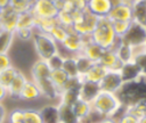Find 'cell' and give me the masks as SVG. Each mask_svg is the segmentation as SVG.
<instances>
[{"label": "cell", "instance_id": "1", "mask_svg": "<svg viewBox=\"0 0 146 123\" xmlns=\"http://www.w3.org/2000/svg\"><path fill=\"white\" fill-rule=\"evenodd\" d=\"M92 109L102 117H116L117 113L125 106L116 93L100 91L91 102Z\"/></svg>", "mask_w": 146, "mask_h": 123}, {"label": "cell", "instance_id": "2", "mask_svg": "<svg viewBox=\"0 0 146 123\" xmlns=\"http://www.w3.org/2000/svg\"><path fill=\"white\" fill-rule=\"evenodd\" d=\"M90 40L102 47L104 50L114 49L120 42V39L116 36L112 26V22L108 19V17L98 18L97 25L90 34Z\"/></svg>", "mask_w": 146, "mask_h": 123}, {"label": "cell", "instance_id": "3", "mask_svg": "<svg viewBox=\"0 0 146 123\" xmlns=\"http://www.w3.org/2000/svg\"><path fill=\"white\" fill-rule=\"evenodd\" d=\"M31 43L33 46V50L36 55V58L39 59L48 60L50 57L58 52V43L48 33L35 30Z\"/></svg>", "mask_w": 146, "mask_h": 123}, {"label": "cell", "instance_id": "4", "mask_svg": "<svg viewBox=\"0 0 146 123\" xmlns=\"http://www.w3.org/2000/svg\"><path fill=\"white\" fill-rule=\"evenodd\" d=\"M72 15H73V25L71 28L82 36H89L97 25L98 17L92 15L87 9L82 11H74L72 13Z\"/></svg>", "mask_w": 146, "mask_h": 123}, {"label": "cell", "instance_id": "5", "mask_svg": "<svg viewBox=\"0 0 146 123\" xmlns=\"http://www.w3.org/2000/svg\"><path fill=\"white\" fill-rule=\"evenodd\" d=\"M120 40L131 46L133 49L143 48V46L146 43V26L132 20L127 33Z\"/></svg>", "mask_w": 146, "mask_h": 123}, {"label": "cell", "instance_id": "6", "mask_svg": "<svg viewBox=\"0 0 146 123\" xmlns=\"http://www.w3.org/2000/svg\"><path fill=\"white\" fill-rule=\"evenodd\" d=\"M90 36V35H89ZM89 36H82L80 34H78L76 32H74L71 27L68 28V34L66 36V39L63 41V43H60V46L72 56H75L78 54H80L84 47V43L89 40Z\"/></svg>", "mask_w": 146, "mask_h": 123}, {"label": "cell", "instance_id": "7", "mask_svg": "<svg viewBox=\"0 0 146 123\" xmlns=\"http://www.w3.org/2000/svg\"><path fill=\"white\" fill-rule=\"evenodd\" d=\"M31 11L36 18H56L59 10L50 0H35Z\"/></svg>", "mask_w": 146, "mask_h": 123}, {"label": "cell", "instance_id": "8", "mask_svg": "<svg viewBox=\"0 0 146 123\" xmlns=\"http://www.w3.org/2000/svg\"><path fill=\"white\" fill-rule=\"evenodd\" d=\"M124 82L120 75L119 71H107L103 80L99 82V87L102 91L112 92V93H119V91L122 89Z\"/></svg>", "mask_w": 146, "mask_h": 123}, {"label": "cell", "instance_id": "9", "mask_svg": "<svg viewBox=\"0 0 146 123\" xmlns=\"http://www.w3.org/2000/svg\"><path fill=\"white\" fill-rule=\"evenodd\" d=\"M114 6L113 0H88L87 10L98 18L107 17Z\"/></svg>", "mask_w": 146, "mask_h": 123}, {"label": "cell", "instance_id": "10", "mask_svg": "<svg viewBox=\"0 0 146 123\" xmlns=\"http://www.w3.org/2000/svg\"><path fill=\"white\" fill-rule=\"evenodd\" d=\"M110 20H121V22H132V7L129 3L119 2L113 6L108 14Z\"/></svg>", "mask_w": 146, "mask_h": 123}, {"label": "cell", "instance_id": "11", "mask_svg": "<svg viewBox=\"0 0 146 123\" xmlns=\"http://www.w3.org/2000/svg\"><path fill=\"white\" fill-rule=\"evenodd\" d=\"M119 72H120V75H121V77H122L124 83L136 82V81H139L143 77L141 68L133 60L122 64L120 69H119Z\"/></svg>", "mask_w": 146, "mask_h": 123}, {"label": "cell", "instance_id": "12", "mask_svg": "<svg viewBox=\"0 0 146 123\" xmlns=\"http://www.w3.org/2000/svg\"><path fill=\"white\" fill-rule=\"evenodd\" d=\"M17 19H18V13H16L11 7H7L1 10L0 23L2 25L3 31L14 33L17 28Z\"/></svg>", "mask_w": 146, "mask_h": 123}, {"label": "cell", "instance_id": "13", "mask_svg": "<svg viewBox=\"0 0 146 123\" xmlns=\"http://www.w3.org/2000/svg\"><path fill=\"white\" fill-rule=\"evenodd\" d=\"M103 67H105L107 71H119L122 63L117 58L116 52L113 49H107L104 50L99 62H98Z\"/></svg>", "mask_w": 146, "mask_h": 123}, {"label": "cell", "instance_id": "14", "mask_svg": "<svg viewBox=\"0 0 146 123\" xmlns=\"http://www.w3.org/2000/svg\"><path fill=\"white\" fill-rule=\"evenodd\" d=\"M100 91L102 90L98 83H92V82L82 80L79 89V96H80V99H83L88 102H92V100L97 97V95Z\"/></svg>", "mask_w": 146, "mask_h": 123}, {"label": "cell", "instance_id": "15", "mask_svg": "<svg viewBox=\"0 0 146 123\" xmlns=\"http://www.w3.org/2000/svg\"><path fill=\"white\" fill-rule=\"evenodd\" d=\"M50 72H51V69H50V67H49L47 60L36 58V59L33 62V64L31 65V69H30L31 80L35 81V80L49 77Z\"/></svg>", "mask_w": 146, "mask_h": 123}, {"label": "cell", "instance_id": "16", "mask_svg": "<svg viewBox=\"0 0 146 123\" xmlns=\"http://www.w3.org/2000/svg\"><path fill=\"white\" fill-rule=\"evenodd\" d=\"M34 82L39 87L42 97H44L47 99H56L59 97V91L57 90V88L54 85V83L51 82V80L49 77L35 80Z\"/></svg>", "mask_w": 146, "mask_h": 123}, {"label": "cell", "instance_id": "17", "mask_svg": "<svg viewBox=\"0 0 146 123\" xmlns=\"http://www.w3.org/2000/svg\"><path fill=\"white\" fill-rule=\"evenodd\" d=\"M41 92H40V89L39 87L36 85V83L29 79L18 97V99L21 100H24V101H33V100H36L39 98H41Z\"/></svg>", "mask_w": 146, "mask_h": 123}, {"label": "cell", "instance_id": "18", "mask_svg": "<svg viewBox=\"0 0 146 123\" xmlns=\"http://www.w3.org/2000/svg\"><path fill=\"white\" fill-rule=\"evenodd\" d=\"M107 69L105 67H103L99 63H95L82 76L81 79L83 81H88V82H92V83H98L103 80V77L105 76Z\"/></svg>", "mask_w": 146, "mask_h": 123}, {"label": "cell", "instance_id": "19", "mask_svg": "<svg viewBox=\"0 0 146 123\" xmlns=\"http://www.w3.org/2000/svg\"><path fill=\"white\" fill-rule=\"evenodd\" d=\"M27 76L22 72V71H18L17 75L15 76V79L13 80V82L10 83V85L8 87L7 91H8V96L11 97V98H16L18 99L26 81H27Z\"/></svg>", "mask_w": 146, "mask_h": 123}, {"label": "cell", "instance_id": "20", "mask_svg": "<svg viewBox=\"0 0 146 123\" xmlns=\"http://www.w3.org/2000/svg\"><path fill=\"white\" fill-rule=\"evenodd\" d=\"M72 109H73V113H74L78 122H82L92 112V106H91V102H88V101L79 98L75 101V104L72 106Z\"/></svg>", "mask_w": 146, "mask_h": 123}, {"label": "cell", "instance_id": "21", "mask_svg": "<svg viewBox=\"0 0 146 123\" xmlns=\"http://www.w3.org/2000/svg\"><path fill=\"white\" fill-rule=\"evenodd\" d=\"M87 58H89L91 62L94 63H98L103 52H104V49L102 47H99L98 44L94 43L91 40H90V36H89V40L84 43V47L81 51Z\"/></svg>", "mask_w": 146, "mask_h": 123}, {"label": "cell", "instance_id": "22", "mask_svg": "<svg viewBox=\"0 0 146 123\" xmlns=\"http://www.w3.org/2000/svg\"><path fill=\"white\" fill-rule=\"evenodd\" d=\"M113 50L116 52L117 58L120 59V62L122 64L132 62L133 58H135V50H133V48L131 46L122 42L121 40H120V42L117 43V46Z\"/></svg>", "mask_w": 146, "mask_h": 123}, {"label": "cell", "instance_id": "23", "mask_svg": "<svg viewBox=\"0 0 146 123\" xmlns=\"http://www.w3.org/2000/svg\"><path fill=\"white\" fill-rule=\"evenodd\" d=\"M42 123H59V113L57 105H46L39 109Z\"/></svg>", "mask_w": 146, "mask_h": 123}, {"label": "cell", "instance_id": "24", "mask_svg": "<svg viewBox=\"0 0 146 123\" xmlns=\"http://www.w3.org/2000/svg\"><path fill=\"white\" fill-rule=\"evenodd\" d=\"M132 7V20L146 25V1L135 0Z\"/></svg>", "mask_w": 146, "mask_h": 123}, {"label": "cell", "instance_id": "25", "mask_svg": "<svg viewBox=\"0 0 146 123\" xmlns=\"http://www.w3.org/2000/svg\"><path fill=\"white\" fill-rule=\"evenodd\" d=\"M49 79L51 80V82L54 83V85L57 88V90L60 93V91L64 89V87L67 83V81H68L70 77H68V75L62 68H58V69H52L50 72Z\"/></svg>", "mask_w": 146, "mask_h": 123}, {"label": "cell", "instance_id": "26", "mask_svg": "<svg viewBox=\"0 0 146 123\" xmlns=\"http://www.w3.org/2000/svg\"><path fill=\"white\" fill-rule=\"evenodd\" d=\"M125 112L133 115L138 120L146 116V99H140L125 106Z\"/></svg>", "mask_w": 146, "mask_h": 123}, {"label": "cell", "instance_id": "27", "mask_svg": "<svg viewBox=\"0 0 146 123\" xmlns=\"http://www.w3.org/2000/svg\"><path fill=\"white\" fill-rule=\"evenodd\" d=\"M80 98L79 96V90L76 89H64L60 91L59 93V104H64L67 106H73L75 104V101Z\"/></svg>", "mask_w": 146, "mask_h": 123}, {"label": "cell", "instance_id": "28", "mask_svg": "<svg viewBox=\"0 0 146 123\" xmlns=\"http://www.w3.org/2000/svg\"><path fill=\"white\" fill-rule=\"evenodd\" d=\"M58 106V113H59V121L63 123H76L78 120L73 113V109L71 106L64 105V104H57Z\"/></svg>", "mask_w": 146, "mask_h": 123}, {"label": "cell", "instance_id": "29", "mask_svg": "<svg viewBox=\"0 0 146 123\" xmlns=\"http://www.w3.org/2000/svg\"><path fill=\"white\" fill-rule=\"evenodd\" d=\"M34 33H35L34 27H21V28H16L14 35H15V40H18L19 42L31 43Z\"/></svg>", "mask_w": 146, "mask_h": 123}, {"label": "cell", "instance_id": "30", "mask_svg": "<svg viewBox=\"0 0 146 123\" xmlns=\"http://www.w3.org/2000/svg\"><path fill=\"white\" fill-rule=\"evenodd\" d=\"M18 71H21V69H18L14 65L10 66V67H8V68H6V69H3V71H1L0 72V83L6 89H8V87L10 85V83L13 82V80L15 79V76L17 75Z\"/></svg>", "mask_w": 146, "mask_h": 123}, {"label": "cell", "instance_id": "31", "mask_svg": "<svg viewBox=\"0 0 146 123\" xmlns=\"http://www.w3.org/2000/svg\"><path fill=\"white\" fill-rule=\"evenodd\" d=\"M62 69L68 75V77H80L78 73V67H76V62H75L74 56L64 58Z\"/></svg>", "mask_w": 146, "mask_h": 123}, {"label": "cell", "instance_id": "32", "mask_svg": "<svg viewBox=\"0 0 146 123\" xmlns=\"http://www.w3.org/2000/svg\"><path fill=\"white\" fill-rule=\"evenodd\" d=\"M15 35L11 32L2 31L0 33V52H9L14 46Z\"/></svg>", "mask_w": 146, "mask_h": 123}, {"label": "cell", "instance_id": "33", "mask_svg": "<svg viewBox=\"0 0 146 123\" xmlns=\"http://www.w3.org/2000/svg\"><path fill=\"white\" fill-rule=\"evenodd\" d=\"M75 58V62H76V67H78V73H79V76L81 77L95 63L91 62L89 58H87L82 52L74 56Z\"/></svg>", "mask_w": 146, "mask_h": 123}, {"label": "cell", "instance_id": "34", "mask_svg": "<svg viewBox=\"0 0 146 123\" xmlns=\"http://www.w3.org/2000/svg\"><path fill=\"white\" fill-rule=\"evenodd\" d=\"M35 25V16L31 10L24 11L18 14V19H17V28L21 27H34Z\"/></svg>", "mask_w": 146, "mask_h": 123}, {"label": "cell", "instance_id": "35", "mask_svg": "<svg viewBox=\"0 0 146 123\" xmlns=\"http://www.w3.org/2000/svg\"><path fill=\"white\" fill-rule=\"evenodd\" d=\"M48 34H49L58 44H60V43H63V41L66 39V36H67V34H68V28H67V27H64V26H62V25H59V24H56V25L48 32Z\"/></svg>", "mask_w": 146, "mask_h": 123}, {"label": "cell", "instance_id": "36", "mask_svg": "<svg viewBox=\"0 0 146 123\" xmlns=\"http://www.w3.org/2000/svg\"><path fill=\"white\" fill-rule=\"evenodd\" d=\"M35 0H14L10 3V7L18 14L29 11L32 9V6Z\"/></svg>", "mask_w": 146, "mask_h": 123}, {"label": "cell", "instance_id": "37", "mask_svg": "<svg viewBox=\"0 0 146 123\" xmlns=\"http://www.w3.org/2000/svg\"><path fill=\"white\" fill-rule=\"evenodd\" d=\"M23 123H42L40 112L33 108H24Z\"/></svg>", "mask_w": 146, "mask_h": 123}, {"label": "cell", "instance_id": "38", "mask_svg": "<svg viewBox=\"0 0 146 123\" xmlns=\"http://www.w3.org/2000/svg\"><path fill=\"white\" fill-rule=\"evenodd\" d=\"M56 19H57V23L59 25L64 26V27L70 28L73 25V15H72V13H68V11H65V10H59Z\"/></svg>", "mask_w": 146, "mask_h": 123}, {"label": "cell", "instance_id": "39", "mask_svg": "<svg viewBox=\"0 0 146 123\" xmlns=\"http://www.w3.org/2000/svg\"><path fill=\"white\" fill-rule=\"evenodd\" d=\"M130 23L131 22H121V20H113L112 22L113 30H114V32H115V34H116V36L119 39H121L127 33V31H128V28L130 26Z\"/></svg>", "mask_w": 146, "mask_h": 123}, {"label": "cell", "instance_id": "40", "mask_svg": "<svg viewBox=\"0 0 146 123\" xmlns=\"http://www.w3.org/2000/svg\"><path fill=\"white\" fill-rule=\"evenodd\" d=\"M23 118H24V108H14L9 113H7L8 123L23 122Z\"/></svg>", "mask_w": 146, "mask_h": 123}, {"label": "cell", "instance_id": "41", "mask_svg": "<svg viewBox=\"0 0 146 123\" xmlns=\"http://www.w3.org/2000/svg\"><path fill=\"white\" fill-rule=\"evenodd\" d=\"M63 62H64V57H62L58 52L56 55H54L52 57H50L47 63L50 67V69H58V68H62V65H63Z\"/></svg>", "mask_w": 146, "mask_h": 123}, {"label": "cell", "instance_id": "42", "mask_svg": "<svg viewBox=\"0 0 146 123\" xmlns=\"http://www.w3.org/2000/svg\"><path fill=\"white\" fill-rule=\"evenodd\" d=\"M13 66V59L9 52H0V72Z\"/></svg>", "mask_w": 146, "mask_h": 123}, {"label": "cell", "instance_id": "43", "mask_svg": "<svg viewBox=\"0 0 146 123\" xmlns=\"http://www.w3.org/2000/svg\"><path fill=\"white\" fill-rule=\"evenodd\" d=\"M116 121H117V123H138L139 122V120L137 117L129 114L128 112H124L122 115H120L116 118Z\"/></svg>", "mask_w": 146, "mask_h": 123}, {"label": "cell", "instance_id": "44", "mask_svg": "<svg viewBox=\"0 0 146 123\" xmlns=\"http://www.w3.org/2000/svg\"><path fill=\"white\" fill-rule=\"evenodd\" d=\"M7 120V110L2 102H0V123H5Z\"/></svg>", "mask_w": 146, "mask_h": 123}, {"label": "cell", "instance_id": "45", "mask_svg": "<svg viewBox=\"0 0 146 123\" xmlns=\"http://www.w3.org/2000/svg\"><path fill=\"white\" fill-rule=\"evenodd\" d=\"M7 97H8V91H7V89L0 83V102H2Z\"/></svg>", "mask_w": 146, "mask_h": 123}, {"label": "cell", "instance_id": "46", "mask_svg": "<svg viewBox=\"0 0 146 123\" xmlns=\"http://www.w3.org/2000/svg\"><path fill=\"white\" fill-rule=\"evenodd\" d=\"M98 123H117V121L114 117H102Z\"/></svg>", "mask_w": 146, "mask_h": 123}, {"label": "cell", "instance_id": "47", "mask_svg": "<svg viewBox=\"0 0 146 123\" xmlns=\"http://www.w3.org/2000/svg\"><path fill=\"white\" fill-rule=\"evenodd\" d=\"M10 3H11V0H0V8L5 9L7 7H10Z\"/></svg>", "mask_w": 146, "mask_h": 123}, {"label": "cell", "instance_id": "48", "mask_svg": "<svg viewBox=\"0 0 146 123\" xmlns=\"http://www.w3.org/2000/svg\"><path fill=\"white\" fill-rule=\"evenodd\" d=\"M141 75H143L144 79H146V64L141 67Z\"/></svg>", "mask_w": 146, "mask_h": 123}, {"label": "cell", "instance_id": "49", "mask_svg": "<svg viewBox=\"0 0 146 123\" xmlns=\"http://www.w3.org/2000/svg\"><path fill=\"white\" fill-rule=\"evenodd\" d=\"M138 123H146V116H144V117L139 118V122H138Z\"/></svg>", "mask_w": 146, "mask_h": 123}, {"label": "cell", "instance_id": "50", "mask_svg": "<svg viewBox=\"0 0 146 123\" xmlns=\"http://www.w3.org/2000/svg\"><path fill=\"white\" fill-rule=\"evenodd\" d=\"M143 51H144V52L146 54V43H145V44L143 46Z\"/></svg>", "mask_w": 146, "mask_h": 123}, {"label": "cell", "instance_id": "51", "mask_svg": "<svg viewBox=\"0 0 146 123\" xmlns=\"http://www.w3.org/2000/svg\"><path fill=\"white\" fill-rule=\"evenodd\" d=\"M50 1H52V2H55V3H57V2H59L60 0H50Z\"/></svg>", "mask_w": 146, "mask_h": 123}, {"label": "cell", "instance_id": "52", "mask_svg": "<svg viewBox=\"0 0 146 123\" xmlns=\"http://www.w3.org/2000/svg\"><path fill=\"white\" fill-rule=\"evenodd\" d=\"M3 31V28H2V25H1V23H0V33Z\"/></svg>", "mask_w": 146, "mask_h": 123}, {"label": "cell", "instance_id": "53", "mask_svg": "<svg viewBox=\"0 0 146 123\" xmlns=\"http://www.w3.org/2000/svg\"><path fill=\"white\" fill-rule=\"evenodd\" d=\"M15 123H23V122H15Z\"/></svg>", "mask_w": 146, "mask_h": 123}, {"label": "cell", "instance_id": "54", "mask_svg": "<svg viewBox=\"0 0 146 123\" xmlns=\"http://www.w3.org/2000/svg\"><path fill=\"white\" fill-rule=\"evenodd\" d=\"M1 10H2V9H1V8H0V14H1Z\"/></svg>", "mask_w": 146, "mask_h": 123}, {"label": "cell", "instance_id": "55", "mask_svg": "<svg viewBox=\"0 0 146 123\" xmlns=\"http://www.w3.org/2000/svg\"><path fill=\"white\" fill-rule=\"evenodd\" d=\"M76 123H82V122H76Z\"/></svg>", "mask_w": 146, "mask_h": 123}, {"label": "cell", "instance_id": "56", "mask_svg": "<svg viewBox=\"0 0 146 123\" xmlns=\"http://www.w3.org/2000/svg\"><path fill=\"white\" fill-rule=\"evenodd\" d=\"M59 123H63V122H59Z\"/></svg>", "mask_w": 146, "mask_h": 123}, {"label": "cell", "instance_id": "57", "mask_svg": "<svg viewBox=\"0 0 146 123\" xmlns=\"http://www.w3.org/2000/svg\"><path fill=\"white\" fill-rule=\"evenodd\" d=\"M11 1H14V0H11Z\"/></svg>", "mask_w": 146, "mask_h": 123}, {"label": "cell", "instance_id": "58", "mask_svg": "<svg viewBox=\"0 0 146 123\" xmlns=\"http://www.w3.org/2000/svg\"><path fill=\"white\" fill-rule=\"evenodd\" d=\"M97 123H98V122H97Z\"/></svg>", "mask_w": 146, "mask_h": 123}, {"label": "cell", "instance_id": "59", "mask_svg": "<svg viewBox=\"0 0 146 123\" xmlns=\"http://www.w3.org/2000/svg\"><path fill=\"white\" fill-rule=\"evenodd\" d=\"M145 26H146V25H145Z\"/></svg>", "mask_w": 146, "mask_h": 123}, {"label": "cell", "instance_id": "60", "mask_svg": "<svg viewBox=\"0 0 146 123\" xmlns=\"http://www.w3.org/2000/svg\"><path fill=\"white\" fill-rule=\"evenodd\" d=\"M145 1H146V0H145Z\"/></svg>", "mask_w": 146, "mask_h": 123}]
</instances>
